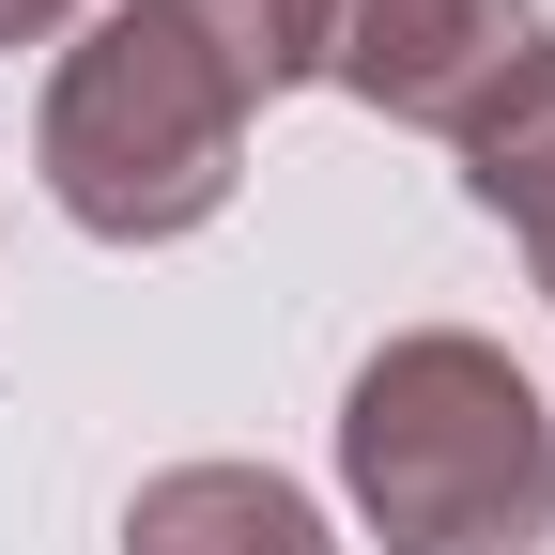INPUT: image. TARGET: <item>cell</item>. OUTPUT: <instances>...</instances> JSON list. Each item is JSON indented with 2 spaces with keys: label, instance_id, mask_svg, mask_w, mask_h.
<instances>
[{
  "label": "cell",
  "instance_id": "1",
  "mask_svg": "<svg viewBox=\"0 0 555 555\" xmlns=\"http://www.w3.org/2000/svg\"><path fill=\"white\" fill-rule=\"evenodd\" d=\"M339 494L386 555H540L555 540V416L478 324H401L339 386Z\"/></svg>",
  "mask_w": 555,
  "mask_h": 555
},
{
  "label": "cell",
  "instance_id": "7",
  "mask_svg": "<svg viewBox=\"0 0 555 555\" xmlns=\"http://www.w3.org/2000/svg\"><path fill=\"white\" fill-rule=\"evenodd\" d=\"M78 16H93V0H0V62H16V47H62Z\"/></svg>",
  "mask_w": 555,
  "mask_h": 555
},
{
  "label": "cell",
  "instance_id": "4",
  "mask_svg": "<svg viewBox=\"0 0 555 555\" xmlns=\"http://www.w3.org/2000/svg\"><path fill=\"white\" fill-rule=\"evenodd\" d=\"M124 555H339V525L278 463H170L124 494Z\"/></svg>",
  "mask_w": 555,
  "mask_h": 555
},
{
  "label": "cell",
  "instance_id": "5",
  "mask_svg": "<svg viewBox=\"0 0 555 555\" xmlns=\"http://www.w3.org/2000/svg\"><path fill=\"white\" fill-rule=\"evenodd\" d=\"M448 155H463V201H478L494 232H555V31H540L478 108H463Z\"/></svg>",
  "mask_w": 555,
  "mask_h": 555
},
{
  "label": "cell",
  "instance_id": "8",
  "mask_svg": "<svg viewBox=\"0 0 555 555\" xmlns=\"http://www.w3.org/2000/svg\"><path fill=\"white\" fill-rule=\"evenodd\" d=\"M525 262H540V294H555V232H525Z\"/></svg>",
  "mask_w": 555,
  "mask_h": 555
},
{
  "label": "cell",
  "instance_id": "2",
  "mask_svg": "<svg viewBox=\"0 0 555 555\" xmlns=\"http://www.w3.org/2000/svg\"><path fill=\"white\" fill-rule=\"evenodd\" d=\"M247 124H262V93L170 16V0H108V16H78V47L47 62L31 170H47V201L93 247H185V232L232 217Z\"/></svg>",
  "mask_w": 555,
  "mask_h": 555
},
{
  "label": "cell",
  "instance_id": "6",
  "mask_svg": "<svg viewBox=\"0 0 555 555\" xmlns=\"http://www.w3.org/2000/svg\"><path fill=\"white\" fill-rule=\"evenodd\" d=\"M170 16L217 47L247 93H294V0H170Z\"/></svg>",
  "mask_w": 555,
  "mask_h": 555
},
{
  "label": "cell",
  "instance_id": "3",
  "mask_svg": "<svg viewBox=\"0 0 555 555\" xmlns=\"http://www.w3.org/2000/svg\"><path fill=\"white\" fill-rule=\"evenodd\" d=\"M525 47H540V0H294V78L386 124H433V139H463V108Z\"/></svg>",
  "mask_w": 555,
  "mask_h": 555
}]
</instances>
